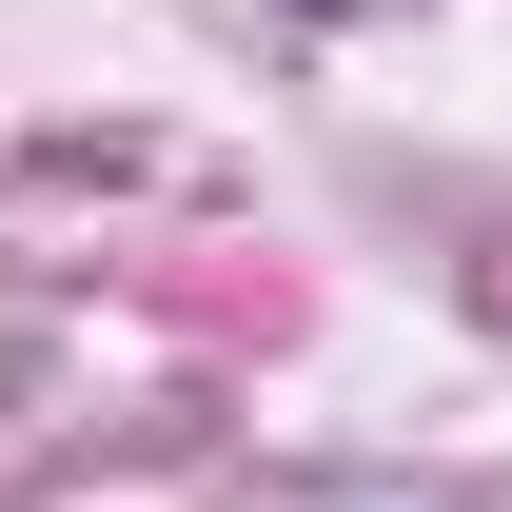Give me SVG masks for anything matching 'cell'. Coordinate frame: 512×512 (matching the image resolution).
Here are the masks:
<instances>
[{
    "mask_svg": "<svg viewBox=\"0 0 512 512\" xmlns=\"http://www.w3.org/2000/svg\"><path fill=\"white\" fill-rule=\"evenodd\" d=\"M296 20H355V0H296Z\"/></svg>",
    "mask_w": 512,
    "mask_h": 512,
    "instance_id": "6da1fadb",
    "label": "cell"
}]
</instances>
